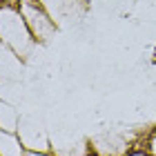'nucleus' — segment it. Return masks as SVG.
<instances>
[{
	"label": "nucleus",
	"instance_id": "1",
	"mask_svg": "<svg viewBox=\"0 0 156 156\" xmlns=\"http://www.w3.org/2000/svg\"><path fill=\"white\" fill-rule=\"evenodd\" d=\"M127 156H150V154H147V152H143V150H138V152H129Z\"/></svg>",
	"mask_w": 156,
	"mask_h": 156
}]
</instances>
